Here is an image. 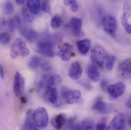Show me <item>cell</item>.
<instances>
[{"label": "cell", "instance_id": "cell-27", "mask_svg": "<svg viewBox=\"0 0 131 130\" xmlns=\"http://www.w3.org/2000/svg\"><path fill=\"white\" fill-rule=\"evenodd\" d=\"M62 25H63V19L60 15H56L52 18L51 21H50V25L53 29L60 28Z\"/></svg>", "mask_w": 131, "mask_h": 130}, {"label": "cell", "instance_id": "cell-40", "mask_svg": "<svg viewBox=\"0 0 131 130\" xmlns=\"http://www.w3.org/2000/svg\"><path fill=\"white\" fill-rule=\"evenodd\" d=\"M126 104H127V106L129 108H131V95L129 97V98H128V100H127Z\"/></svg>", "mask_w": 131, "mask_h": 130}, {"label": "cell", "instance_id": "cell-30", "mask_svg": "<svg viewBox=\"0 0 131 130\" xmlns=\"http://www.w3.org/2000/svg\"><path fill=\"white\" fill-rule=\"evenodd\" d=\"M116 60V57L113 55H110L108 56V57L107 58L106 61H105V64H106V68L107 70L111 71L113 69L114 65V63Z\"/></svg>", "mask_w": 131, "mask_h": 130}, {"label": "cell", "instance_id": "cell-9", "mask_svg": "<svg viewBox=\"0 0 131 130\" xmlns=\"http://www.w3.org/2000/svg\"><path fill=\"white\" fill-rule=\"evenodd\" d=\"M25 87V78L19 72H17L14 77L13 91L16 97H21Z\"/></svg>", "mask_w": 131, "mask_h": 130}, {"label": "cell", "instance_id": "cell-14", "mask_svg": "<svg viewBox=\"0 0 131 130\" xmlns=\"http://www.w3.org/2000/svg\"><path fill=\"white\" fill-rule=\"evenodd\" d=\"M87 75L89 79L94 82H97L100 80V72L98 66L95 64H89L87 67Z\"/></svg>", "mask_w": 131, "mask_h": 130}, {"label": "cell", "instance_id": "cell-26", "mask_svg": "<svg viewBox=\"0 0 131 130\" xmlns=\"http://www.w3.org/2000/svg\"><path fill=\"white\" fill-rule=\"evenodd\" d=\"M41 63H42V60L37 56H34L28 62V66L31 69L35 70L39 66H40Z\"/></svg>", "mask_w": 131, "mask_h": 130}, {"label": "cell", "instance_id": "cell-2", "mask_svg": "<svg viewBox=\"0 0 131 130\" xmlns=\"http://www.w3.org/2000/svg\"><path fill=\"white\" fill-rule=\"evenodd\" d=\"M30 54V50L21 38H16L11 47L10 56L12 59H16L18 56L27 57Z\"/></svg>", "mask_w": 131, "mask_h": 130}, {"label": "cell", "instance_id": "cell-16", "mask_svg": "<svg viewBox=\"0 0 131 130\" xmlns=\"http://www.w3.org/2000/svg\"><path fill=\"white\" fill-rule=\"evenodd\" d=\"M70 27L73 35L78 37L81 33L82 28V21L80 18L72 17L70 20Z\"/></svg>", "mask_w": 131, "mask_h": 130}, {"label": "cell", "instance_id": "cell-7", "mask_svg": "<svg viewBox=\"0 0 131 130\" xmlns=\"http://www.w3.org/2000/svg\"><path fill=\"white\" fill-rule=\"evenodd\" d=\"M101 23L104 31L107 33L114 35L116 33L117 29V22L115 18L111 15H105L102 18Z\"/></svg>", "mask_w": 131, "mask_h": 130}, {"label": "cell", "instance_id": "cell-1", "mask_svg": "<svg viewBox=\"0 0 131 130\" xmlns=\"http://www.w3.org/2000/svg\"><path fill=\"white\" fill-rule=\"evenodd\" d=\"M37 52L44 56L52 58L54 56L53 42L50 34L45 33L40 37L37 43Z\"/></svg>", "mask_w": 131, "mask_h": 130}, {"label": "cell", "instance_id": "cell-23", "mask_svg": "<svg viewBox=\"0 0 131 130\" xmlns=\"http://www.w3.org/2000/svg\"><path fill=\"white\" fill-rule=\"evenodd\" d=\"M20 31H21L20 33L22 35V37H25L29 42H34L37 38V33L32 29L22 28Z\"/></svg>", "mask_w": 131, "mask_h": 130}, {"label": "cell", "instance_id": "cell-13", "mask_svg": "<svg viewBox=\"0 0 131 130\" xmlns=\"http://www.w3.org/2000/svg\"><path fill=\"white\" fill-rule=\"evenodd\" d=\"M72 46L69 43H64L58 52L59 56L64 61H68L72 57Z\"/></svg>", "mask_w": 131, "mask_h": 130}, {"label": "cell", "instance_id": "cell-36", "mask_svg": "<svg viewBox=\"0 0 131 130\" xmlns=\"http://www.w3.org/2000/svg\"><path fill=\"white\" fill-rule=\"evenodd\" d=\"M124 30L128 33L129 34H131V24L129 22H125V23H121Z\"/></svg>", "mask_w": 131, "mask_h": 130}, {"label": "cell", "instance_id": "cell-21", "mask_svg": "<svg viewBox=\"0 0 131 130\" xmlns=\"http://www.w3.org/2000/svg\"><path fill=\"white\" fill-rule=\"evenodd\" d=\"M32 114L33 111H31V110L28 111L25 122L21 127V130H38L37 126L33 122Z\"/></svg>", "mask_w": 131, "mask_h": 130}, {"label": "cell", "instance_id": "cell-33", "mask_svg": "<svg viewBox=\"0 0 131 130\" xmlns=\"http://www.w3.org/2000/svg\"><path fill=\"white\" fill-rule=\"evenodd\" d=\"M41 10L45 12L50 11V5L48 1H41Z\"/></svg>", "mask_w": 131, "mask_h": 130}, {"label": "cell", "instance_id": "cell-25", "mask_svg": "<svg viewBox=\"0 0 131 130\" xmlns=\"http://www.w3.org/2000/svg\"><path fill=\"white\" fill-rule=\"evenodd\" d=\"M21 20L18 15H15L12 18H11L8 21V29L11 31H14L15 29H21Z\"/></svg>", "mask_w": 131, "mask_h": 130}, {"label": "cell", "instance_id": "cell-20", "mask_svg": "<svg viewBox=\"0 0 131 130\" xmlns=\"http://www.w3.org/2000/svg\"><path fill=\"white\" fill-rule=\"evenodd\" d=\"M26 7L33 15H38L41 11V1L30 0L26 2Z\"/></svg>", "mask_w": 131, "mask_h": 130}, {"label": "cell", "instance_id": "cell-10", "mask_svg": "<svg viewBox=\"0 0 131 130\" xmlns=\"http://www.w3.org/2000/svg\"><path fill=\"white\" fill-rule=\"evenodd\" d=\"M126 118L122 113L116 115L111 121L107 130H123L125 126Z\"/></svg>", "mask_w": 131, "mask_h": 130}, {"label": "cell", "instance_id": "cell-35", "mask_svg": "<svg viewBox=\"0 0 131 130\" xmlns=\"http://www.w3.org/2000/svg\"><path fill=\"white\" fill-rule=\"evenodd\" d=\"M95 130H107V124L104 122H100L95 127Z\"/></svg>", "mask_w": 131, "mask_h": 130}, {"label": "cell", "instance_id": "cell-24", "mask_svg": "<svg viewBox=\"0 0 131 130\" xmlns=\"http://www.w3.org/2000/svg\"><path fill=\"white\" fill-rule=\"evenodd\" d=\"M75 130H95L94 122L92 119H85L77 124Z\"/></svg>", "mask_w": 131, "mask_h": 130}, {"label": "cell", "instance_id": "cell-12", "mask_svg": "<svg viewBox=\"0 0 131 130\" xmlns=\"http://www.w3.org/2000/svg\"><path fill=\"white\" fill-rule=\"evenodd\" d=\"M43 96L47 101H48L51 104L55 105V106L58 104V102H59L58 93H57V90L55 86L49 88L45 91V93L43 94Z\"/></svg>", "mask_w": 131, "mask_h": 130}, {"label": "cell", "instance_id": "cell-28", "mask_svg": "<svg viewBox=\"0 0 131 130\" xmlns=\"http://www.w3.org/2000/svg\"><path fill=\"white\" fill-rule=\"evenodd\" d=\"M21 11H22V15H23L24 18L28 22L31 23L34 21V15H33L32 13L29 11V9L26 6H25V7L22 8Z\"/></svg>", "mask_w": 131, "mask_h": 130}, {"label": "cell", "instance_id": "cell-19", "mask_svg": "<svg viewBox=\"0 0 131 130\" xmlns=\"http://www.w3.org/2000/svg\"><path fill=\"white\" fill-rule=\"evenodd\" d=\"M91 40L89 39L80 40L77 42V48L82 55H86L90 50Z\"/></svg>", "mask_w": 131, "mask_h": 130}, {"label": "cell", "instance_id": "cell-3", "mask_svg": "<svg viewBox=\"0 0 131 130\" xmlns=\"http://www.w3.org/2000/svg\"><path fill=\"white\" fill-rule=\"evenodd\" d=\"M60 81V78L57 75L45 74L40 79L37 85V91L43 95L45 91L50 87L55 86L57 83Z\"/></svg>", "mask_w": 131, "mask_h": 130}, {"label": "cell", "instance_id": "cell-22", "mask_svg": "<svg viewBox=\"0 0 131 130\" xmlns=\"http://www.w3.org/2000/svg\"><path fill=\"white\" fill-rule=\"evenodd\" d=\"M66 123V119L65 114L63 113L57 115L51 120L52 126L57 129H60L65 125Z\"/></svg>", "mask_w": 131, "mask_h": 130}, {"label": "cell", "instance_id": "cell-44", "mask_svg": "<svg viewBox=\"0 0 131 130\" xmlns=\"http://www.w3.org/2000/svg\"><path fill=\"white\" fill-rule=\"evenodd\" d=\"M130 126H131V122H130Z\"/></svg>", "mask_w": 131, "mask_h": 130}, {"label": "cell", "instance_id": "cell-15", "mask_svg": "<svg viewBox=\"0 0 131 130\" xmlns=\"http://www.w3.org/2000/svg\"><path fill=\"white\" fill-rule=\"evenodd\" d=\"M92 110L99 113H107L110 111V106L99 98L94 103L92 106Z\"/></svg>", "mask_w": 131, "mask_h": 130}, {"label": "cell", "instance_id": "cell-11", "mask_svg": "<svg viewBox=\"0 0 131 130\" xmlns=\"http://www.w3.org/2000/svg\"><path fill=\"white\" fill-rule=\"evenodd\" d=\"M68 75L69 78H71L73 80H78L82 77V67L79 62L75 61L72 63L69 71Z\"/></svg>", "mask_w": 131, "mask_h": 130}, {"label": "cell", "instance_id": "cell-39", "mask_svg": "<svg viewBox=\"0 0 131 130\" xmlns=\"http://www.w3.org/2000/svg\"><path fill=\"white\" fill-rule=\"evenodd\" d=\"M75 2H76L75 0H66V1H63V3L65 4L66 5H69V6L72 5V4H74Z\"/></svg>", "mask_w": 131, "mask_h": 130}, {"label": "cell", "instance_id": "cell-4", "mask_svg": "<svg viewBox=\"0 0 131 130\" xmlns=\"http://www.w3.org/2000/svg\"><path fill=\"white\" fill-rule=\"evenodd\" d=\"M32 119L34 123L37 126V128H45L47 126L49 121V115L47 110L43 107L37 108L33 112Z\"/></svg>", "mask_w": 131, "mask_h": 130}, {"label": "cell", "instance_id": "cell-29", "mask_svg": "<svg viewBox=\"0 0 131 130\" xmlns=\"http://www.w3.org/2000/svg\"><path fill=\"white\" fill-rule=\"evenodd\" d=\"M76 120L77 119H76L75 116H73V117L69 118L66 121V123L65 129L64 130H75L76 126H77Z\"/></svg>", "mask_w": 131, "mask_h": 130}, {"label": "cell", "instance_id": "cell-18", "mask_svg": "<svg viewBox=\"0 0 131 130\" xmlns=\"http://www.w3.org/2000/svg\"><path fill=\"white\" fill-rule=\"evenodd\" d=\"M131 17V1H124L123 3V11L121 15V23L128 22Z\"/></svg>", "mask_w": 131, "mask_h": 130}, {"label": "cell", "instance_id": "cell-17", "mask_svg": "<svg viewBox=\"0 0 131 130\" xmlns=\"http://www.w3.org/2000/svg\"><path fill=\"white\" fill-rule=\"evenodd\" d=\"M121 73L127 77L131 76V57L122 61L118 66Z\"/></svg>", "mask_w": 131, "mask_h": 130}, {"label": "cell", "instance_id": "cell-8", "mask_svg": "<svg viewBox=\"0 0 131 130\" xmlns=\"http://www.w3.org/2000/svg\"><path fill=\"white\" fill-rule=\"evenodd\" d=\"M125 90H126L125 84L122 81L111 85L107 87V91L108 94L111 95V97L114 99L121 97L124 94Z\"/></svg>", "mask_w": 131, "mask_h": 130}, {"label": "cell", "instance_id": "cell-5", "mask_svg": "<svg viewBox=\"0 0 131 130\" xmlns=\"http://www.w3.org/2000/svg\"><path fill=\"white\" fill-rule=\"evenodd\" d=\"M108 56L109 55L106 51V50L100 45L95 46L91 52L92 60L96 64L97 66H99L100 68H103L104 64Z\"/></svg>", "mask_w": 131, "mask_h": 130}, {"label": "cell", "instance_id": "cell-31", "mask_svg": "<svg viewBox=\"0 0 131 130\" xmlns=\"http://www.w3.org/2000/svg\"><path fill=\"white\" fill-rule=\"evenodd\" d=\"M4 11L5 14L7 15H11L13 13L14 11V5L12 4V2L8 1L5 3L4 5Z\"/></svg>", "mask_w": 131, "mask_h": 130}, {"label": "cell", "instance_id": "cell-37", "mask_svg": "<svg viewBox=\"0 0 131 130\" xmlns=\"http://www.w3.org/2000/svg\"><path fill=\"white\" fill-rule=\"evenodd\" d=\"M69 8H70V10H71L72 11L75 12V11H77L79 10V5H78V4L75 2V3L72 4V5H70V6H69Z\"/></svg>", "mask_w": 131, "mask_h": 130}, {"label": "cell", "instance_id": "cell-41", "mask_svg": "<svg viewBox=\"0 0 131 130\" xmlns=\"http://www.w3.org/2000/svg\"><path fill=\"white\" fill-rule=\"evenodd\" d=\"M16 2L19 5H23L25 3H26V2L25 0H16Z\"/></svg>", "mask_w": 131, "mask_h": 130}, {"label": "cell", "instance_id": "cell-42", "mask_svg": "<svg viewBox=\"0 0 131 130\" xmlns=\"http://www.w3.org/2000/svg\"><path fill=\"white\" fill-rule=\"evenodd\" d=\"M101 87H103V88H104L105 86H107V85L106 81H102L101 83Z\"/></svg>", "mask_w": 131, "mask_h": 130}, {"label": "cell", "instance_id": "cell-32", "mask_svg": "<svg viewBox=\"0 0 131 130\" xmlns=\"http://www.w3.org/2000/svg\"><path fill=\"white\" fill-rule=\"evenodd\" d=\"M11 37L9 33L7 32H3L0 33V43L2 44H8L10 42Z\"/></svg>", "mask_w": 131, "mask_h": 130}, {"label": "cell", "instance_id": "cell-38", "mask_svg": "<svg viewBox=\"0 0 131 130\" xmlns=\"http://www.w3.org/2000/svg\"><path fill=\"white\" fill-rule=\"evenodd\" d=\"M0 77L2 79L5 78V70H4L2 65H1V64H0Z\"/></svg>", "mask_w": 131, "mask_h": 130}, {"label": "cell", "instance_id": "cell-43", "mask_svg": "<svg viewBox=\"0 0 131 130\" xmlns=\"http://www.w3.org/2000/svg\"><path fill=\"white\" fill-rule=\"evenodd\" d=\"M0 105H1V100H0Z\"/></svg>", "mask_w": 131, "mask_h": 130}, {"label": "cell", "instance_id": "cell-34", "mask_svg": "<svg viewBox=\"0 0 131 130\" xmlns=\"http://www.w3.org/2000/svg\"><path fill=\"white\" fill-rule=\"evenodd\" d=\"M41 68L44 71V72H49L52 69V66L51 65L47 63V62H42L41 65H40Z\"/></svg>", "mask_w": 131, "mask_h": 130}, {"label": "cell", "instance_id": "cell-6", "mask_svg": "<svg viewBox=\"0 0 131 130\" xmlns=\"http://www.w3.org/2000/svg\"><path fill=\"white\" fill-rule=\"evenodd\" d=\"M61 97L66 103L73 104L80 100L82 94L79 90H73L64 88L61 91Z\"/></svg>", "mask_w": 131, "mask_h": 130}]
</instances>
